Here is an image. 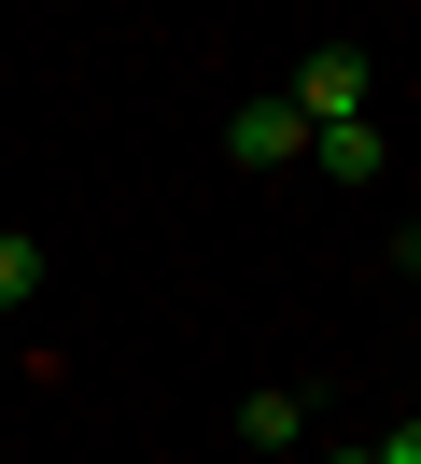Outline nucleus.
Returning a JSON list of instances; mask_svg holds the SVG:
<instances>
[{
  "mask_svg": "<svg viewBox=\"0 0 421 464\" xmlns=\"http://www.w3.org/2000/svg\"><path fill=\"white\" fill-rule=\"evenodd\" d=\"M281 99H295V127H351V113H379V71H365V43H309Z\"/></svg>",
  "mask_w": 421,
  "mask_h": 464,
  "instance_id": "f257e3e1",
  "label": "nucleus"
},
{
  "mask_svg": "<svg viewBox=\"0 0 421 464\" xmlns=\"http://www.w3.org/2000/svg\"><path fill=\"white\" fill-rule=\"evenodd\" d=\"M225 155H239V169H295V155H309L295 99H239V113H225Z\"/></svg>",
  "mask_w": 421,
  "mask_h": 464,
  "instance_id": "f03ea898",
  "label": "nucleus"
},
{
  "mask_svg": "<svg viewBox=\"0 0 421 464\" xmlns=\"http://www.w3.org/2000/svg\"><path fill=\"white\" fill-rule=\"evenodd\" d=\"M309 155H323L337 183H379V169H393V141H379V113H351V127H309Z\"/></svg>",
  "mask_w": 421,
  "mask_h": 464,
  "instance_id": "7ed1b4c3",
  "label": "nucleus"
},
{
  "mask_svg": "<svg viewBox=\"0 0 421 464\" xmlns=\"http://www.w3.org/2000/svg\"><path fill=\"white\" fill-rule=\"evenodd\" d=\"M28 295H43V239H14V226H0V324H14Z\"/></svg>",
  "mask_w": 421,
  "mask_h": 464,
  "instance_id": "20e7f679",
  "label": "nucleus"
},
{
  "mask_svg": "<svg viewBox=\"0 0 421 464\" xmlns=\"http://www.w3.org/2000/svg\"><path fill=\"white\" fill-rule=\"evenodd\" d=\"M239 436H253V450H295L309 408H295V394H253V408H239Z\"/></svg>",
  "mask_w": 421,
  "mask_h": 464,
  "instance_id": "39448f33",
  "label": "nucleus"
}]
</instances>
